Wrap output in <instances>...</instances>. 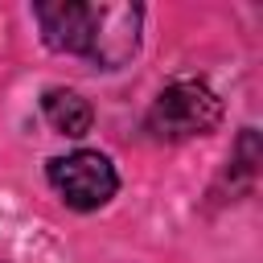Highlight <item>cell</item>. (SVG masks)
<instances>
[{"label":"cell","mask_w":263,"mask_h":263,"mask_svg":"<svg viewBox=\"0 0 263 263\" xmlns=\"http://www.w3.org/2000/svg\"><path fill=\"white\" fill-rule=\"evenodd\" d=\"M41 37L58 53H78L95 62L99 70H119L132 62L140 45V21L144 8L136 4H78V0H53L33 8Z\"/></svg>","instance_id":"cell-1"},{"label":"cell","mask_w":263,"mask_h":263,"mask_svg":"<svg viewBox=\"0 0 263 263\" xmlns=\"http://www.w3.org/2000/svg\"><path fill=\"white\" fill-rule=\"evenodd\" d=\"M222 119V103L218 95L197 82V78H181L173 86H164L152 107H148V132L156 140H193V136H210Z\"/></svg>","instance_id":"cell-2"},{"label":"cell","mask_w":263,"mask_h":263,"mask_svg":"<svg viewBox=\"0 0 263 263\" xmlns=\"http://www.w3.org/2000/svg\"><path fill=\"white\" fill-rule=\"evenodd\" d=\"M45 181L70 210H99L115 197L119 173L103 152H70L45 164Z\"/></svg>","instance_id":"cell-3"},{"label":"cell","mask_w":263,"mask_h":263,"mask_svg":"<svg viewBox=\"0 0 263 263\" xmlns=\"http://www.w3.org/2000/svg\"><path fill=\"white\" fill-rule=\"evenodd\" d=\"M41 115H45V123H49L58 136H74V140L86 136L90 123H95L90 103H86L78 90H62V86L45 90V99H41Z\"/></svg>","instance_id":"cell-4"}]
</instances>
